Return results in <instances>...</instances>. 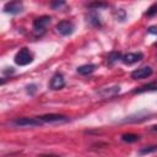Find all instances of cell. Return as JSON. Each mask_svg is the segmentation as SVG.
Listing matches in <instances>:
<instances>
[{
    "label": "cell",
    "mask_w": 157,
    "mask_h": 157,
    "mask_svg": "<svg viewBox=\"0 0 157 157\" xmlns=\"http://www.w3.org/2000/svg\"><path fill=\"white\" fill-rule=\"evenodd\" d=\"M13 60H15V63L17 65L25 66V65H28V64H31L33 61V55H32V53L29 52L28 48H22L16 53Z\"/></svg>",
    "instance_id": "1"
},
{
    "label": "cell",
    "mask_w": 157,
    "mask_h": 157,
    "mask_svg": "<svg viewBox=\"0 0 157 157\" xmlns=\"http://www.w3.org/2000/svg\"><path fill=\"white\" fill-rule=\"evenodd\" d=\"M50 16H40V17H37L34 21H33V32L37 34V36H42L44 32H45V28L50 23Z\"/></svg>",
    "instance_id": "2"
},
{
    "label": "cell",
    "mask_w": 157,
    "mask_h": 157,
    "mask_svg": "<svg viewBox=\"0 0 157 157\" xmlns=\"http://www.w3.org/2000/svg\"><path fill=\"white\" fill-rule=\"evenodd\" d=\"M12 124L15 126H21V128H33L42 125V121L38 118H16L12 121Z\"/></svg>",
    "instance_id": "3"
},
{
    "label": "cell",
    "mask_w": 157,
    "mask_h": 157,
    "mask_svg": "<svg viewBox=\"0 0 157 157\" xmlns=\"http://www.w3.org/2000/svg\"><path fill=\"white\" fill-rule=\"evenodd\" d=\"M152 67L151 66H141L139 69H135L132 72H131V78L132 80H141V78H146V77H150L152 75Z\"/></svg>",
    "instance_id": "4"
},
{
    "label": "cell",
    "mask_w": 157,
    "mask_h": 157,
    "mask_svg": "<svg viewBox=\"0 0 157 157\" xmlns=\"http://www.w3.org/2000/svg\"><path fill=\"white\" fill-rule=\"evenodd\" d=\"M55 29L58 33H60L61 36H70L72 34L75 27L72 25V22L70 21H60L56 26H55Z\"/></svg>",
    "instance_id": "5"
},
{
    "label": "cell",
    "mask_w": 157,
    "mask_h": 157,
    "mask_svg": "<svg viewBox=\"0 0 157 157\" xmlns=\"http://www.w3.org/2000/svg\"><path fill=\"white\" fill-rule=\"evenodd\" d=\"M42 123H64L67 121L69 118L63 114H44L40 117H37Z\"/></svg>",
    "instance_id": "6"
},
{
    "label": "cell",
    "mask_w": 157,
    "mask_h": 157,
    "mask_svg": "<svg viewBox=\"0 0 157 157\" xmlns=\"http://www.w3.org/2000/svg\"><path fill=\"white\" fill-rule=\"evenodd\" d=\"M4 11L10 15H18L23 11V5L20 1H11L4 5Z\"/></svg>",
    "instance_id": "7"
},
{
    "label": "cell",
    "mask_w": 157,
    "mask_h": 157,
    "mask_svg": "<svg viewBox=\"0 0 157 157\" xmlns=\"http://www.w3.org/2000/svg\"><path fill=\"white\" fill-rule=\"evenodd\" d=\"M144 58V54L142 53H128V54H124L121 56V61L126 65H132L137 61H140L141 59Z\"/></svg>",
    "instance_id": "8"
},
{
    "label": "cell",
    "mask_w": 157,
    "mask_h": 157,
    "mask_svg": "<svg viewBox=\"0 0 157 157\" xmlns=\"http://www.w3.org/2000/svg\"><path fill=\"white\" fill-rule=\"evenodd\" d=\"M65 86V80H64V76L61 74H55L52 78H50V82H49V87L52 90H60Z\"/></svg>",
    "instance_id": "9"
},
{
    "label": "cell",
    "mask_w": 157,
    "mask_h": 157,
    "mask_svg": "<svg viewBox=\"0 0 157 157\" xmlns=\"http://www.w3.org/2000/svg\"><path fill=\"white\" fill-rule=\"evenodd\" d=\"M155 91H157V80L135 88L132 91V93L134 94H140V93H144V92H155Z\"/></svg>",
    "instance_id": "10"
},
{
    "label": "cell",
    "mask_w": 157,
    "mask_h": 157,
    "mask_svg": "<svg viewBox=\"0 0 157 157\" xmlns=\"http://www.w3.org/2000/svg\"><path fill=\"white\" fill-rule=\"evenodd\" d=\"M96 69H97V65L96 64H85V65H81V66L77 67V72L80 75H90Z\"/></svg>",
    "instance_id": "11"
},
{
    "label": "cell",
    "mask_w": 157,
    "mask_h": 157,
    "mask_svg": "<svg viewBox=\"0 0 157 157\" xmlns=\"http://www.w3.org/2000/svg\"><path fill=\"white\" fill-rule=\"evenodd\" d=\"M121 140L125 141V142H135V141H139L140 140V136L136 135V134H124L121 135Z\"/></svg>",
    "instance_id": "12"
},
{
    "label": "cell",
    "mask_w": 157,
    "mask_h": 157,
    "mask_svg": "<svg viewBox=\"0 0 157 157\" xmlns=\"http://www.w3.org/2000/svg\"><path fill=\"white\" fill-rule=\"evenodd\" d=\"M88 21L92 26L94 27H101V21H99V17L96 15V13H91L90 17H88Z\"/></svg>",
    "instance_id": "13"
},
{
    "label": "cell",
    "mask_w": 157,
    "mask_h": 157,
    "mask_svg": "<svg viewBox=\"0 0 157 157\" xmlns=\"http://www.w3.org/2000/svg\"><path fill=\"white\" fill-rule=\"evenodd\" d=\"M121 56L123 55H120V53H118V52H113V53H110L109 55H108V64H113L114 61H117V60H121Z\"/></svg>",
    "instance_id": "14"
},
{
    "label": "cell",
    "mask_w": 157,
    "mask_h": 157,
    "mask_svg": "<svg viewBox=\"0 0 157 157\" xmlns=\"http://www.w3.org/2000/svg\"><path fill=\"white\" fill-rule=\"evenodd\" d=\"M145 15H146V16H148V17H152V16L157 15V2L152 4V5L147 9V11L145 12Z\"/></svg>",
    "instance_id": "15"
},
{
    "label": "cell",
    "mask_w": 157,
    "mask_h": 157,
    "mask_svg": "<svg viewBox=\"0 0 157 157\" xmlns=\"http://www.w3.org/2000/svg\"><path fill=\"white\" fill-rule=\"evenodd\" d=\"M155 151H157V146H146L139 151V155H147V153H151Z\"/></svg>",
    "instance_id": "16"
},
{
    "label": "cell",
    "mask_w": 157,
    "mask_h": 157,
    "mask_svg": "<svg viewBox=\"0 0 157 157\" xmlns=\"http://www.w3.org/2000/svg\"><path fill=\"white\" fill-rule=\"evenodd\" d=\"M26 91H27V93H28V94L33 96V94H34V92L37 91V85H34V83H31V85H28Z\"/></svg>",
    "instance_id": "17"
},
{
    "label": "cell",
    "mask_w": 157,
    "mask_h": 157,
    "mask_svg": "<svg viewBox=\"0 0 157 157\" xmlns=\"http://www.w3.org/2000/svg\"><path fill=\"white\" fill-rule=\"evenodd\" d=\"M107 6H108V5L104 4V2H93V4L90 5V7L93 9V10H97V9H99V7H107Z\"/></svg>",
    "instance_id": "18"
},
{
    "label": "cell",
    "mask_w": 157,
    "mask_h": 157,
    "mask_svg": "<svg viewBox=\"0 0 157 157\" xmlns=\"http://www.w3.org/2000/svg\"><path fill=\"white\" fill-rule=\"evenodd\" d=\"M64 5H65V2H64V1H60V2H52V6H53L54 9H59V7L64 6Z\"/></svg>",
    "instance_id": "19"
},
{
    "label": "cell",
    "mask_w": 157,
    "mask_h": 157,
    "mask_svg": "<svg viewBox=\"0 0 157 157\" xmlns=\"http://www.w3.org/2000/svg\"><path fill=\"white\" fill-rule=\"evenodd\" d=\"M148 32H150V33H155V34H157V28H156V27H150V28H148Z\"/></svg>",
    "instance_id": "20"
},
{
    "label": "cell",
    "mask_w": 157,
    "mask_h": 157,
    "mask_svg": "<svg viewBox=\"0 0 157 157\" xmlns=\"http://www.w3.org/2000/svg\"><path fill=\"white\" fill-rule=\"evenodd\" d=\"M151 130H152V131H157V125H153V126H151Z\"/></svg>",
    "instance_id": "21"
}]
</instances>
